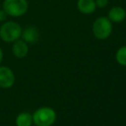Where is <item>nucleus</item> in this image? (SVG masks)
Here are the masks:
<instances>
[{
	"label": "nucleus",
	"instance_id": "obj_1",
	"mask_svg": "<svg viewBox=\"0 0 126 126\" xmlns=\"http://www.w3.org/2000/svg\"><path fill=\"white\" fill-rule=\"evenodd\" d=\"M22 28L15 22H6L0 27V38L4 42H15L22 35Z\"/></svg>",
	"mask_w": 126,
	"mask_h": 126
},
{
	"label": "nucleus",
	"instance_id": "obj_2",
	"mask_svg": "<svg viewBox=\"0 0 126 126\" xmlns=\"http://www.w3.org/2000/svg\"><path fill=\"white\" fill-rule=\"evenodd\" d=\"M33 123L36 126H51L56 121V112L50 107H41L34 111Z\"/></svg>",
	"mask_w": 126,
	"mask_h": 126
},
{
	"label": "nucleus",
	"instance_id": "obj_3",
	"mask_svg": "<svg viewBox=\"0 0 126 126\" xmlns=\"http://www.w3.org/2000/svg\"><path fill=\"white\" fill-rule=\"evenodd\" d=\"M28 2L27 0H4L3 10L10 16H22L28 11Z\"/></svg>",
	"mask_w": 126,
	"mask_h": 126
},
{
	"label": "nucleus",
	"instance_id": "obj_4",
	"mask_svg": "<svg viewBox=\"0 0 126 126\" xmlns=\"http://www.w3.org/2000/svg\"><path fill=\"white\" fill-rule=\"evenodd\" d=\"M112 32V23L108 17H99L93 24L94 35L99 40H106Z\"/></svg>",
	"mask_w": 126,
	"mask_h": 126
},
{
	"label": "nucleus",
	"instance_id": "obj_5",
	"mask_svg": "<svg viewBox=\"0 0 126 126\" xmlns=\"http://www.w3.org/2000/svg\"><path fill=\"white\" fill-rule=\"evenodd\" d=\"M15 74L10 68L0 66V87L3 88H10L15 83Z\"/></svg>",
	"mask_w": 126,
	"mask_h": 126
},
{
	"label": "nucleus",
	"instance_id": "obj_6",
	"mask_svg": "<svg viewBox=\"0 0 126 126\" xmlns=\"http://www.w3.org/2000/svg\"><path fill=\"white\" fill-rule=\"evenodd\" d=\"M12 53L18 58H23L28 53V43L23 40H17L12 46Z\"/></svg>",
	"mask_w": 126,
	"mask_h": 126
},
{
	"label": "nucleus",
	"instance_id": "obj_7",
	"mask_svg": "<svg viewBox=\"0 0 126 126\" xmlns=\"http://www.w3.org/2000/svg\"><path fill=\"white\" fill-rule=\"evenodd\" d=\"M21 36L22 37L23 40L27 43L33 44L36 43L39 40L40 33H39V30L37 29V28H35V27H28L22 32Z\"/></svg>",
	"mask_w": 126,
	"mask_h": 126
},
{
	"label": "nucleus",
	"instance_id": "obj_8",
	"mask_svg": "<svg viewBox=\"0 0 126 126\" xmlns=\"http://www.w3.org/2000/svg\"><path fill=\"white\" fill-rule=\"evenodd\" d=\"M125 17H126L125 10L122 7L119 6L112 7L109 10V13H108V19L111 22H115V23L122 22L125 19Z\"/></svg>",
	"mask_w": 126,
	"mask_h": 126
},
{
	"label": "nucleus",
	"instance_id": "obj_9",
	"mask_svg": "<svg viewBox=\"0 0 126 126\" xmlns=\"http://www.w3.org/2000/svg\"><path fill=\"white\" fill-rule=\"evenodd\" d=\"M77 8L80 12L86 15H89L96 10V4L94 0H78Z\"/></svg>",
	"mask_w": 126,
	"mask_h": 126
},
{
	"label": "nucleus",
	"instance_id": "obj_10",
	"mask_svg": "<svg viewBox=\"0 0 126 126\" xmlns=\"http://www.w3.org/2000/svg\"><path fill=\"white\" fill-rule=\"evenodd\" d=\"M33 124V116L28 112H22L16 117V126H31Z\"/></svg>",
	"mask_w": 126,
	"mask_h": 126
},
{
	"label": "nucleus",
	"instance_id": "obj_11",
	"mask_svg": "<svg viewBox=\"0 0 126 126\" xmlns=\"http://www.w3.org/2000/svg\"><path fill=\"white\" fill-rule=\"evenodd\" d=\"M116 59L119 64L126 66V47L118 49L116 53Z\"/></svg>",
	"mask_w": 126,
	"mask_h": 126
},
{
	"label": "nucleus",
	"instance_id": "obj_12",
	"mask_svg": "<svg viewBox=\"0 0 126 126\" xmlns=\"http://www.w3.org/2000/svg\"><path fill=\"white\" fill-rule=\"evenodd\" d=\"M94 1L96 7H99V8L101 9L106 7V5L108 4V0H94Z\"/></svg>",
	"mask_w": 126,
	"mask_h": 126
},
{
	"label": "nucleus",
	"instance_id": "obj_13",
	"mask_svg": "<svg viewBox=\"0 0 126 126\" xmlns=\"http://www.w3.org/2000/svg\"><path fill=\"white\" fill-rule=\"evenodd\" d=\"M7 14L3 10H0V22H3L6 20L7 18Z\"/></svg>",
	"mask_w": 126,
	"mask_h": 126
},
{
	"label": "nucleus",
	"instance_id": "obj_14",
	"mask_svg": "<svg viewBox=\"0 0 126 126\" xmlns=\"http://www.w3.org/2000/svg\"><path fill=\"white\" fill-rule=\"evenodd\" d=\"M3 51H2V49L0 48V63H2V60H3Z\"/></svg>",
	"mask_w": 126,
	"mask_h": 126
}]
</instances>
